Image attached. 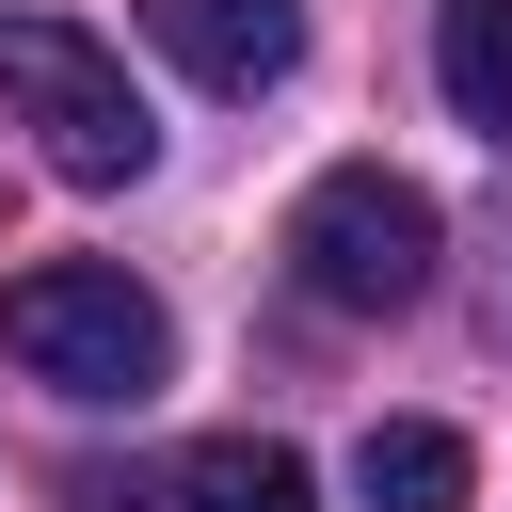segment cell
I'll return each instance as SVG.
<instances>
[{"label":"cell","instance_id":"6da1fadb","mask_svg":"<svg viewBox=\"0 0 512 512\" xmlns=\"http://www.w3.org/2000/svg\"><path fill=\"white\" fill-rule=\"evenodd\" d=\"M0 112H16L32 160L80 176V192H128V176L160 160V112L128 96V64H112L80 16H0Z\"/></svg>","mask_w":512,"mask_h":512},{"label":"cell","instance_id":"7a4b0ae2","mask_svg":"<svg viewBox=\"0 0 512 512\" xmlns=\"http://www.w3.org/2000/svg\"><path fill=\"white\" fill-rule=\"evenodd\" d=\"M0 352H16L48 400H160V368H176L160 304H144L128 272H96V256L16 272V288H0Z\"/></svg>","mask_w":512,"mask_h":512},{"label":"cell","instance_id":"3957f363","mask_svg":"<svg viewBox=\"0 0 512 512\" xmlns=\"http://www.w3.org/2000/svg\"><path fill=\"white\" fill-rule=\"evenodd\" d=\"M288 272H304V304H336V320H400V304L432 288V192L384 176V160L304 176V208H288Z\"/></svg>","mask_w":512,"mask_h":512},{"label":"cell","instance_id":"277c9868","mask_svg":"<svg viewBox=\"0 0 512 512\" xmlns=\"http://www.w3.org/2000/svg\"><path fill=\"white\" fill-rule=\"evenodd\" d=\"M160 64H192L208 96H272L304 64V0H128Z\"/></svg>","mask_w":512,"mask_h":512},{"label":"cell","instance_id":"5b68a950","mask_svg":"<svg viewBox=\"0 0 512 512\" xmlns=\"http://www.w3.org/2000/svg\"><path fill=\"white\" fill-rule=\"evenodd\" d=\"M352 496H368V512H464V496H480V464H464V432H448V416H368Z\"/></svg>","mask_w":512,"mask_h":512},{"label":"cell","instance_id":"8992f818","mask_svg":"<svg viewBox=\"0 0 512 512\" xmlns=\"http://www.w3.org/2000/svg\"><path fill=\"white\" fill-rule=\"evenodd\" d=\"M432 80H448V112L512 160V0H448V16H432Z\"/></svg>","mask_w":512,"mask_h":512},{"label":"cell","instance_id":"52a82bcc","mask_svg":"<svg viewBox=\"0 0 512 512\" xmlns=\"http://www.w3.org/2000/svg\"><path fill=\"white\" fill-rule=\"evenodd\" d=\"M176 512H320V480H304V448H272V432H208V448L176 464Z\"/></svg>","mask_w":512,"mask_h":512}]
</instances>
